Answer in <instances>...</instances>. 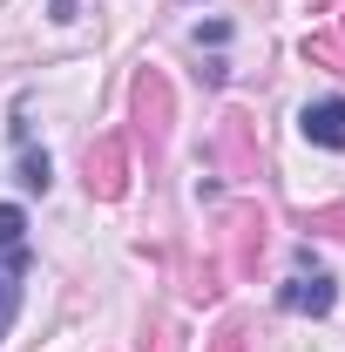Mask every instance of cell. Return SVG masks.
Instances as JSON below:
<instances>
[{"label":"cell","mask_w":345,"mask_h":352,"mask_svg":"<svg viewBox=\"0 0 345 352\" xmlns=\"http://www.w3.org/2000/svg\"><path fill=\"white\" fill-rule=\"evenodd\" d=\"M298 122H304V135H311L318 149H345V95H325V102H311Z\"/></svg>","instance_id":"obj_1"},{"label":"cell","mask_w":345,"mask_h":352,"mask_svg":"<svg viewBox=\"0 0 345 352\" xmlns=\"http://www.w3.org/2000/svg\"><path fill=\"white\" fill-rule=\"evenodd\" d=\"M0 251H7V258L27 251V217H21L14 204H0Z\"/></svg>","instance_id":"obj_4"},{"label":"cell","mask_w":345,"mask_h":352,"mask_svg":"<svg viewBox=\"0 0 345 352\" xmlns=\"http://www.w3.org/2000/svg\"><path fill=\"white\" fill-rule=\"evenodd\" d=\"M14 311H21V258H0V339H7Z\"/></svg>","instance_id":"obj_3"},{"label":"cell","mask_w":345,"mask_h":352,"mask_svg":"<svg viewBox=\"0 0 345 352\" xmlns=\"http://www.w3.org/2000/svg\"><path fill=\"white\" fill-rule=\"evenodd\" d=\"M278 305H285V311H311V318L332 311V278H325V271H298V278L278 292Z\"/></svg>","instance_id":"obj_2"},{"label":"cell","mask_w":345,"mask_h":352,"mask_svg":"<svg viewBox=\"0 0 345 352\" xmlns=\"http://www.w3.org/2000/svg\"><path fill=\"white\" fill-rule=\"evenodd\" d=\"M54 21H75V0H54Z\"/></svg>","instance_id":"obj_6"},{"label":"cell","mask_w":345,"mask_h":352,"mask_svg":"<svg viewBox=\"0 0 345 352\" xmlns=\"http://www.w3.org/2000/svg\"><path fill=\"white\" fill-rule=\"evenodd\" d=\"M21 190H47V156H21Z\"/></svg>","instance_id":"obj_5"}]
</instances>
